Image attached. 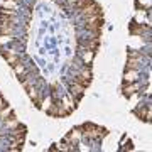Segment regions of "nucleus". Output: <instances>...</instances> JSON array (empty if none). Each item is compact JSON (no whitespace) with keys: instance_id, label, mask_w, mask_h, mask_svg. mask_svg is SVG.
Segmentation results:
<instances>
[{"instance_id":"f8f14e48","label":"nucleus","mask_w":152,"mask_h":152,"mask_svg":"<svg viewBox=\"0 0 152 152\" xmlns=\"http://www.w3.org/2000/svg\"><path fill=\"white\" fill-rule=\"evenodd\" d=\"M17 125H19V120H17L14 115H10V117H7L5 118V127L7 129H15Z\"/></svg>"},{"instance_id":"dca6fc26","label":"nucleus","mask_w":152,"mask_h":152,"mask_svg":"<svg viewBox=\"0 0 152 152\" xmlns=\"http://www.w3.org/2000/svg\"><path fill=\"white\" fill-rule=\"evenodd\" d=\"M69 2H73V4H76V2H80V0H69Z\"/></svg>"},{"instance_id":"9b49d317","label":"nucleus","mask_w":152,"mask_h":152,"mask_svg":"<svg viewBox=\"0 0 152 152\" xmlns=\"http://www.w3.org/2000/svg\"><path fill=\"white\" fill-rule=\"evenodd\" d=\"M73 81L78 83V85H81V86H85V88H88L90 86V83H91V80H90V78H83L81 75H76Z\"/></svg>"},{"instance_id":"f03ea898","label":"nucleus","mask_w":152,"mask_h":152,"mask_svg":"<svg viewBox=\"0 0 152 152\" xmlns=\"http://www.w3.org/2000/svg\"><path fill=\"white\" fill-rule=\"evenodd\" d=\"M81 14L85 17H90V15H103V12H102L100 5H98V4H95L93 0L88 4V5L81 7Z\"/></svg>"},{"instance_id":"20e7f679","label":"nucleus","mask_w":152,"mask_h":152,"mask_svg":"<svg viewBox=\"0 0 152 152\" xmlns=\"http://www.w3.org/2000/svg\"><path fill=\"white\" fill-rule=\"evenodd\" d=\"M2 56H4V59L7 61V64H10V66L19 63V56H17L15 53H12V51H2Z\"/></svg>"},{"instance_id":"423d86ee","label":"nucleus","mask_w":152,"mask_h":152,"mask_svg":"<svg viewBox=\"0 0 152 152\" xmlns=\"http://www.w3.org/2000/svg\"><path fill=\"white\" fill-rule=\"evenodd\" d=\"M85 90H86V88L81 86V85H78V83H75V81L71 83V95H76V98H78V100L83 96Z\"/></svg>"},{"instance_id":"f257e3e1","label":"nucleus","mask_w":152,"mask_h":152,"mask_svg":"<svg viewBox=\"0 0 152 152\" xmlns=\"http://www.w3.org/2000/svg\"><path fill=\"white\" fill-rule=\"evenodd\" d=\"M83 134L88 137V139H100V137L107 135V130L105 129H100L98 125H93V124H85L83 125Z\"/></svg>"},{"instance_id":"9d476101","label":"nucleus","mask_w":152,"mask_h":152,"mask_svg":"<svg viewBox=\"0 0 152 152\" xmlns=\"http://www.w3.org/2000/svg\"><path fill=\"white\" fill-rule=\"evenodd\" d=\"M14 24H0V36H12Z\"/></svg>"},{"instance_id":"7ed1b4c3","label":"nucleus","mask_w":152,"mask_h":152,"mask_svg":"<svg viewBox=\"0 0 152 152\" xmlns=\"http://www.w3.org/2000/svg\"><path fill=\"white\" fill-rule=\"evenodd\" d=\"M137 91V83H124V88H122V93H124V96L127 98H132V95Z\"/></svg>"},{"instance_id":"1a4fd4ad","label":"nucleus","mask_w":152,"mask_h":152,"mask_svg":"<svg viewBox=\"0 0 152 152\" xmlns=\"http://www.w3.org/2000/svg\"><path fill=\"white\" fill-rule=\"evenodd\" d=\"M83 61H85V64L90 66L93 63V58H95V51H90V49H85L83 51V54H81Z\"/></svg>"},{"instance_id":"6e6552de","label":"nucleus","mask_w":152,"mask_h":152,"mask_svg":"<svg viewBox=\"0 0 152 152\" xmlns=\"http://www.w3.org/2000/svg\"><path fill=\"white\" fill-rule=\"evenodd\" d=\"M137 76H139V73H137V69H125V83H134L137 80Z\"/></svg>"},{"instance_id":"4468645a","label":"nucleus","mask_w":152,"mask_h":152,"mask_svg":"<svg viewBox=\"0 0 152 152\" xmlns=\"http://www.w3.org/2000/svg\"><path fill=\"white\" fill-rule=\"evenodd\" d=\"M90 2H91V0H80V2H76L75 5H78V7H80V9H81V7L88 5V4H90Z\"/></svg>"},{"instance_id":"2eb2a0df","label":"nucleus","mask_w":152,"mask_h":152,"mask_svg":"<svg viewBox=\"0 0 152 152\" xmlns=\"http://www.w3.org/2000/svg\"><path fill=\"white\" fill-rule=\"evenodd\" d=\"M4 107H7V105H5V102H4V98L0 96V110L4 108Z\"/></svg>"},{"instance_id":"ddd939ff","label":"nucleus","mask_w":152,"mask_h":152,"mask_svg":"<svg viewBox=\"0 0 152 152\" xmlns=\"http://www.w3.org/2000/svg\"><path fill=\"white\" fill-rule=\"evenodd\" d=\"M4 9H7V10H15L17 2L15 0H4Z\"/></svg>"},{"instance_id":"0eeeda50","label":"nucleus","mask_w":152,"mask_h":152,"mask_svg":"<svg viewBox=\"0 0 152 152\" xmlns=\"http://www.w3.org/2000/svg\"><path fill=\"white\" fill-rule=\"evenodd\" d=\"M78 140H80V130L78 129H75V130H71L68 135L64 137V140H63V144L64 142H71V144H78Z\"/></svg>"},{"instance_id":"39448f33","label":"nucleus","mask_w":152,"mask_h":152,"mask_svg":"<svg viewBox=\"0 0 152 152\" xmlns=\"http://www.w3.org/2000/svg\"><path fill=\"white\" fill-rule=\"evenodd\" d=\"M134 113H135L140 120H149L151 118V115H152V110L147 108V107H140V108H137Z\"/></svg>"}]
</instances>
